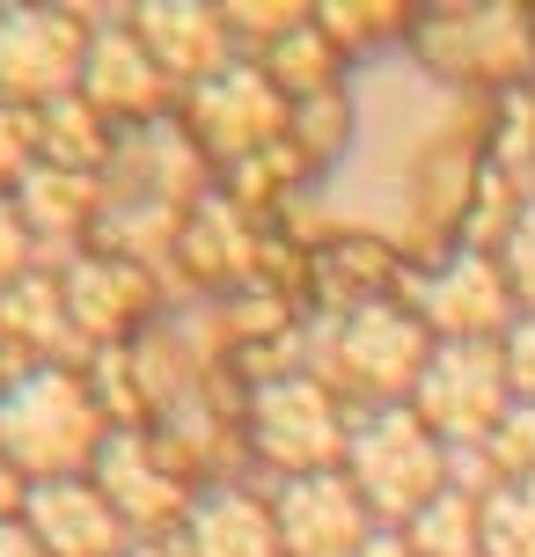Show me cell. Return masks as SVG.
<instances>
[{"instance_id":"cell-3","label":"cell","mask_w":535,"mask_h":557,"mask_svg":"<svg viewBox=\"0 0 535 557\" xmlns=\"http://www.w3.org/2000/svg\"><path fill=\"white\" fill-rule=\"evenodd\" d=\"M507 411H513V382L499 345H433V360L419 374V418L440 441L477 447L507 425Z\"/></svg>"},{"instance_id":"cell-5","label":"cell","mask_w":535,"mask_h":557,"mask_svg":"<svg viewBox=\"0 0 535 557\" xmlns=\"http://www.w3.org/2000/svg\"><path fill=\"white\" fill-rule=\"evenodd\" d=\"M279 521V550L286 557H360L366 535H374V513H366L360 484L338 470L323 476H294L272 506Z\"/></svg>"},{"instance_id":"cell-1","label":"cell","mask_w":535,"mask_h":557,"mask_svg":"<svg viewBox=\"0 0 535 557\" xmlns=\"http://www.w3.org/2000/svg\"><path fill=\"white\" fill-rule=\"evenodd\" d=\"M345 462H352V484H360V499L374 521H419L425 506L448 492V441L425 425L419 411H374L345 441Z\"/></svg>"},{"instance_id":"cell-24","label":"cell","mask_w":535,"mask_h":557,"mask_svg":"<svg viewBox=\"0 0 535 557\" xmlns=\"http://www.w3.org/2000/svg\"><path fill=\"white\" fill-rule=\"evenodd\" d=\"M0 557H45V550H37L29 529H8V521H0Z\"/></svg>"},{"instance_id":"cell-7","label":"cell","mask_w":535,"mask_h":557,"mask_svg":"<svg viewBox=\"0 0 535 557\" xmlns=\"http://www.w3.org/2000/svg\"><path fill=\"white\" fill-rule=\"evenodd\" d=\"M433 360V345H425V323L419 315H403V308H352L338 331V382L366 396H419V374Z\"/></svg>"},{"instance_id":"cell-26","label":"cell","mask_w":535,"mask_h":557,"mask_svg":"<svg viewBox=\"0 0 535 557\" xmlns=\"http://www.w3.org/2000/svg\"><path fill=\"white\" fill-rule=\"evenodd\" d=\"M15 492H23V484H15V462H8V455H0V513H8V506H15Z\"/></svg>"},{"instance_id":"cell-12","label":"cell","mask_w":535,"mask_h":557,"mask_svg":"<svg viewBox=\"0 0 535 557\" xmlns=\"http://www.w3.org/2000/svg\"><path fill=\"white\" fill-rule=\"evenodd\" d=\"M191 557H279L272 506L242 499V492H213L191 513Z\"/></svg>"},{"instance_id":"cell-18","label":"cell","mask_w":535,"mask_h":557,"mask_svg":"<svg viewBox=\"0 0 535 557\" xmlns=\"http://www.w3.org/2000/svg\"><path fill=\"white\" fill-rule=\"evenodd\" d=\"M507 286L535 308V206L513 213V235H507Z\"/></svg>"},{"instance_id":"cell-22","label":"cell","mask_w":535,"mask_h":557,"mask_svg":"<svg viewBox=\"0 0 535 557\" xmlns=\"http://www.w3.org/2000/svg\"><path fill=\"white\" fill-rule=\"evenodd\" d=\"M23 162V125H15V111H0V176Z\"/></svg>"},{"instance_id":"cell-10","label":"cell","mask_w":535,"mask_h":557,"mask_svg":"<svg viewBox=\"0 0 535 557\" xmlns=\"http://www.w3.org/2000/svg\"><path fill=\"white\" fill-rule=\"evenodd\" d=\"M448 45H462V59H455L448 74H477V82H492V74H513L521 59H528V23L521 15H507V8H470V15H440V23L425 29V52H448Z\"/></svg>"},{"instance_id":"cell-4","label":"cell","mask_w":535,"mask_h":557,"mask_svg":"<svg viewBox=\"0 0 535 557\" xmlns=\"http://www.w3.org/2000/svg\"><path fill=\"white\" fill-rule=\"evenodd\" d=\"M345 441H352V433L338 425L323 382L286 374V382H264V389H257V447H264L272 462H286V470H301V476H323L345 455Z\"/></svg>"},{"instance_id":"cell-14","label":"cell","mask_w":535,"mask_h":557,"mask_svg":"<svg viewBox=\"0 0 535 557\" xmlns=\"http://www.w3.org/2000/svg\"><path fill=\"white\" fill-rule=\"evenodd\" d=\"M403 543H411L419 557H484V499L440 492V499L403 529Z\"/></svg>"},{"instance_id":"cell-2","label":"cell","mask_w":535,"mask_h":557,"mask_svg":"<svg viewBox=\"0 0 535 557\" xmlns=\"http://www.w3.org/2000/svg\"><path fill=\"white\" fill-rule=\"evenodd\" d=\"M88 447H96V411H88V389L74 374L37 367V374L0 389V455L8 462L52 476V470H74Z\"/></svg>"},{"instance_id":"cell-17","label":"cell","mask_w":535,"mask_h":557,"mask_svg":"<svg viewBox=\"0 0 535 557\" xmlns=\"http://www.w3.org/2000/svg\"><path fill=\"white\" fill-rule=\"evenodd\" d=\"M492 455H499L507 484H513V476L535 484V404H513V411H507V425L492 433Z\"/></svg>"},{"instance_id":"cell-21","label":"cell","mask_w":535,"mask_h":557,"mask_svg":"<svg viewBox=\"0 0 535 557\" xmlns=\"http://www.w3.org/2000/svg\"><path fill=\"white\" fill-rule=\"evenodd\" d=\"M286 66L301 74V88L323 82V52H315V37H309V29H294V45H279V74H286Z\"/></svg>"},{"instance_id":"cell-23","label":"cell","mask_w":535,"mask_h":557,"mask_svg":"<svg viewBox=\"0 0 535 557\" xmlns=\"http://www.w3.org/2000/svg\"><path fill=\"white\" fill-rule=\"evenodd\" d=\"M103 301H133V272H111ZM66 315H82V323H88V301H66Z\"/></svg>"},{"instance_id":"cell-8","label":"cell","mask_w":535,"mask_h":557,"mask_svg":"<svg viewBox=\"0 0 535 557\" xmlns=\"http://www.w3.org/2000/svg\"><path fill=\"white\" fill-rule=\"evenodd\" d=\"M82 66V29L66 15H0V88L8 96H66Z\"/></svg>"},{"instance_id":"cell-9","label":"cell","mask_w":535,"mask_h":557,"mask_svg":"<svg viewBox=\"0 0 535 557\" xmlns=\"http://www.w3.org/2000/svg\"><path fill=\"white\" fill-rule=\"evenodd\" d=\"M29 535H37L45 557H117L125 521H117V506L103 499V492L59 476L45 492H29Z\"/></svg>"},{"instance_id":"cell-25","label":"cell","mask_w":535,"mask_h":557,"mask_svg":"<svg viewBox=\"0 0 535 557\" xmlns=\"http://www.w3.org/2000/svg\"><path fill=\"white\" fill-rule=\"evenodd\" d=\"M360 557H419V550H411L403 535H366V550H360Z\"/></svg>"},{"instance_id":"cell-19","label":"cell","mask_w":535,"mask_h":557,"mask_svg":"<svg viewBox=\"0 0 535 557\" xmlns=\"http://www.w3.org/2000/svg\"><path fill=\"white\" fill-rule=\"evenodd\" d=\"M507 382H513V404H535V315H521L507 331Z\"/></svg>"},{"instance_id":"cell-13","label":"cell","mask_w":535,"mask_h":557,"mask_svg":"<svg viewBox=\"0 0 535 557\" xmlns=\"http://www.w3.org/2000/svg\"><path fill=\"white\" fill-rule=\"evenodd\" d=\"M103 484H111L103 499H111L117 513H133V521H154V513H176V506H184L176 476L147 462V441H140V433H117V441L103 447Z\"/></svg>"},{"instance_id":"cell-16","label":"cell","mask_w":535,"mask_h":557,"mask_svg":"<svg viewBox=\"0 0 535 557\" xmlns=\"http://www.w3.org/2000/svg\"><path fill=\"white\" fill-rule=\"evenodd\" d=\"M484 557H535V484H499L484 499Z\"/></svg>"},{"instance_id":"cell-15","label":"cell","mask_w":535,"mask_h":557,"mask_svg":"<svg viewBox=\"0 0 535 557\" xmlns=\"http://www.w3.org/2000/svg\"><path fill=\"white\" fill-rule=\"evenodd\" d=\"M140 37L147 45H154V66H162V74H184V66H206V59L221 52V23H213V15H206V8H147L140 15Z\"/></svg>"},{"instance_id":"cell-20","label":"cell","mask_w":535,"mask_h":557,"mask_svg":"<svg viewBox=\"0 0 535 557\" xmlns=\"http://www.w3.org/2000/svg\"><path fill=\"white\" fill-rule=\"evenodd\" d=\"M23 257H29V221L15 206H0V286L23 272Z\"/></svg>"},{"instance_id":"cell-6","label":"cell","mask_w":535,"mask_h":557,"mask_svg":"<svg viewBox=\"0 0 535 557\" xmlns=\"http://www.w3.org/2000/svg\"><path fill=\"white\" fill-rule=\"evenodd\" d=\"M419 323L440 331V345H492L499 331H513V286H507V264L462 250L448 257L440 272L419 286Z\"/></svg>"},{"instance_id":"cell-11","label":"cell","mask_w":535,"mask_h":557,"mask_svg":"<svg viewBox=\"0 0 535 557\" xmlns=\"http://www.w3.org/2000/svg\"><path fill=\"white\" fill-rule=\"evenodd\" d=\"M198 125H206V133H227V147H257V139L279 125V96H272L264 74L221 66L213 82L198 88Z\"/></svg>"}]
</instances>
